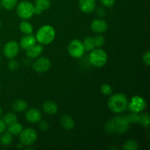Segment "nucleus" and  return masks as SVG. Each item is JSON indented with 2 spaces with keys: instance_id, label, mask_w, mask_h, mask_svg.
<instances>
[{
  "instance_id": "nucleus-1",
  "label": "nucleus",
  "mask_w": 150,
  "mask_h": 150,
  "mask_svg": "<svg viewBox=\"0 0 150 150\" xmlns=\"http://www.w3.org/2000/svg\"><path fill=\"white\" fill-rule=\"evenodd\" d=\"M129 125L130 123L126 117L117 116L107 122L105 125V130L107 133L109 134L114 133L122 134L128 130Z\"/></svg>"
},
{
  "instance_id": "nucleus-2",
  "label": "nucleus",
  "mask_w": 150,
  "mask_h": 150,
  "mask_svg": "<svg viewBox=\"0 0 150 150\" xmlns=\"http://www.w3.org/2000/svg\"><path fill=\"white\" fill-rule=\"evenodd\" d=\"M128 100L125 95L116 93L111 95L108 100V106L112 112L120 114L127 109Z\"/></svg>"
},
{
  "instance_id": "nucleus-3",
  "label": "nucleus",
  "mask_w": 150,
  "mask_h": 150,
  "mask_svg": "<svg viewBox=\"0 0 150 150\" xmlns=\"http://www.w3.org/2000/svg\"><path fill=\"white\" fill-rule=\"evenodd\" d=\"M55 29L51 25H44L37 32L36 40L42 45H48L55 39Z\"/></svg>"
},
{
  "instance_id": "nucleus-4",
  "label": "nucleus",
  "mask_w": 150,
  "mask_h": 150,
  "mask_svg": "<svg viewBox=\"0 0 150 150\" xmlns=\"http://www.w3.org/2000/svg\"><path fill=\"white\" fill-rule=\"evenodd\" d=\"M89 62L96 67H101L105 65L108 60V55L104 50L97 48L91 51L89 54Z\"/></svg>"
},
{
  "instance_id": "nucleus-5",
  "label": "nucleus",
  "mask_w": 150,
  "mask_h": 150,
  "mask_svg": "<svg viewBox=\"0 0 150 150\" xmlns=\"http://www.w3.org/2000/svg\"><path fill=\"white\" fill-rule=\"evenodd\" d=\"M16 12L19 18L24 20L31 18L35 14L34 5L29 1H22L16 7Z\"/></svg>"
},
{
  "instance_id": "nucleus-6",
  "label": "nucleus",
  "mask_w": 150,
  "mask_h": 150,
  "mask_svg": "<svg viewBox=\"0 0 150 150\" xmlns=\"http://www.w3.org/2000/svg\"><path fill=\"white\" fill-rule=\"evenodd\" d=\"M67 51L69 54L75 59L81 58L85 52L83 42L77 39L70 41L67 46Z\"/></svg>"
},
{
  "instance_id": "nucleus-7",
  "label": "nucleus",
  "mask_w": 150,
  "mask_h": 150,
  "mask_svg": "<svg viewBox=\"0 0 150 150\" xmlns=\"http://www.w3.org/2000/svg\"><path fill=\"white\" fill-rule=\"evenodd\" d=\"M20 142L25 146H31L38 139V133L33 128H26L20 133Z\"/></svg>"
},
{
  "instance_id": "nucleus-8",
  "label": "nucleus",
  "mask_w": 150,
  "mask_h": 150,
  "mask_svg": "<svg viewBox=\"0 0 150 150\" xmlns=\"http://www.w3.org/2000/svg\"><path fill=\"white\" fill-rule=\"evenodd\" d=\"M146 100L144 99L142 97L136 95V96L133 97L130 100V103H128L129 110L133 113H139L142 112L146 108Z\"/></svg>"
},
{
  "instance_id": "nucleus-9",
  "label": "nucleus",
  "mask_w": 150,
  "mask_h": 150,
  "mask_svg": "<svg viewBox=\"0 0 150 150\" xmlns=\"http://www.w3.org/2000/svg\"><path fill=\"white\" fill-rule=\"evenodd\" d=\"M19 52V44L16 41H9L4 45L3 48V53L6 58L14 59Z\"/></svg>"
},
{
  "instance_id": "nucleus-10",
  "label": "nucleus",
  "mask_w": 150,
  "mask_h": 150,
  "mask_svg": "<svg viewBox=\"0 0 150 150\" xmlns=\"http://www.w3.org/2000/svg\"><path fill=\"white\" fill-rule=\"evenodd\" d=\"M51 65V61L46 57H40L33 64V69L37 73H42L48 71Z\"/></svg>"
},
{
  "instance_id": "nucleus-11",
  "label": "nucleus",
  "mask_w": 150,
  "mask_h": 150,
  "mask_svg": "<svg viewBox=\"0 0 150 150\" xmlns=\"http://www.w3.org/2000/svg\"><path fill=\"white\" fill-rule=\"evenodd\" d=\"M79 5L83 13H91L95 10L96 0H79Z\"/></svg>"
},
{
  "instance_id": "nucleus-12",
  "label": "nucleus",
  "mask_w": 150,
  "mask_h": 150,
  "mask_svg": "<svg viewBox=\"0 0 150 150\" xmlns=\"http://www.w3.org/2000/svg\"><path fill=\"white\" fill-rule=\"evenodd\" d=\"M26 120L30 123H38L39 122L42 118L41 112L38 109L35 108H30L28 110L25 114Z\"/></svg>"
},
{
  "instance_id": "nucleus-13",
  "label": "nucleus",
  "mask_w": 150,
  "mask_h": 150,
  "mask_svg": "<svg viewBox=\"0 0 150 150\" xmlns=\"http://www.w3.org/2000/svg\"><path fill=\"white\" fill-rule=\"evenodd\" d=\"M91 29L95 33H103L108 29V24L103 19H95L91 23Z\"/></svg>"
},
{
  "instance_id": "nucleus-14",
  "label": "nucleus",
  "mask_w": 150,
  "mask_h": 150,
  "mask_svg": "<svg viewBox=\"0 0 150 150\" xmlns=\"http://www.w3.org/2000/svg\"><path fill=\"white\" fill-rule=\"evenodd\" d=\"M36 38L34 35H32V34L30 35H26V36L23 37V38L21 39L20 43H19V46L23 50H27L28 48H31L32 46H33L34 45L36 44Z\"/></svg>"
},
{
  "instance_id": "nucleus-15",
  "label": "nucleus",
  "mask_w": 150,
  "mask_h": 150,
  "mask_svg": "<svg viewBox=\"0 0 150 150\" xmlns=\"http://www.w3.org/2000/svg\"><path fill=\"white\" fill-rule=\"evenodd\" d=\"M50 6H51L50 0H35V5H34L35 14H41L43 11L48 10Z\"/></svg>"
},
{
  "instance_id": "nucleus-16",
  "label": "nucleus",
  "mask_w": 150,
  "mask_h": 150,
  "mask_svg": "<svg viewBox=\"0 0 150 150\" xmlns=\"http://www.w3.org/2000/svg\"><path fill=\"white\" fill-rule=\"evenodd\" d=\"M60 124L62 127L67 130H73L75 127V122L71 117L67 114H64L60 118Z\"/></svg>"
},
{
  "instance_id": "nucleus-17",
  "label": "nucleus",
  "mask_w": 150,
  "mask_h": 150,
  "mask_svg": "<svg viewBox=\"0 0 150 150\" xmlns=\"http://www.w3.org/2000/svg\"><path fill=\"white\" fill-rule=\"evenodd\" d=\"M26 55L28 57L32 59L37 58V57H39L41 54H42V51H43V47L41 45H34L33 46H32L31 48H28L27 50H26Z\"/></svg>"
},
{
  "instance_id": "nucleus-18",
  "label": "nucleus",
  "mask_w": 150,
  "mask_h": 150,
  "mask_svg": "<svg viewBox=\"0 0 150 150\" xmlns=\"http://www.w3.org/2000/svg\"><path fill=\"white\" fill-rule=\"evenodd\" d=\"M42 109L48 115H54L58 111V105L54 101L48 100L43 103Z\"/></svg>"
},
{
  "instance_id": "nucleus-19",
  "label": "nucleus",
  "mask_w": 150,
  "mask_h": 150,
  "mask_svg": "<svg viewBox=\"0 0 150 150\" xmlns=\"http://www.w3.org/2000/svg\"><path fill=\"white\" fill-rule=\"evenodd\" d=\"M13 109L17 112H22V111H26L28 107V104L26 101L23 100H17L13 103Z\"/></svg>"
},
{
  "instance_id": "nucleus-20",
  "label": "nucleus",
  "mask_w": 150,
  "mask_h": 150,
  "mask_svg": "<svg viewBox=\"0 0 150 150\" xmlns=\"http://www.w3.org/2000/svg\"><path fill=\"white\" fill-rule=\"evenodd\" d=\"M19 29H20L21 32L25 35H30L33 32L32 25L29 22L26 21L21 22V23L19 24Z\"/></svg>"
},
{
  "instance_id": "nucleus-21",
  "label": "nucleus",
  "mask_w": 150,
  "mask_h": 150,
  "mask_svg": "<svg viewBox=\"0 0 150 150\" xmlns=\"http://www.w3.org/2000/svg\"><path fill=\"white\" fill-rule=\"evenodd\" d=\"M13 142V135L9 132L1 133V136L0 137V144L3 146H8Z\"/></svg>"
},
{
  "instance_id": "nucleus-22",
  "label": "nucleus",
  "mask_w": 150,
  "mask_h": 150,
  "mask_svg": "<svg viewBox=\"0 0 150 150\" xmlns=\"http://www.w3.org/2000/svg\"><path fill=\"white\" fill-rule=\"evenodd\" d=\"M17 117H16V115L15 114H13V113H7V114H6L4 116V117H3V121H4V122L5 123L6 126H10L11 125H13L15 124V123L17 122Z\"/></svg>"
},
{
  "instance_id": "nucleus-23",
  "label": "nucleus",
  "mask_w": 150,
  "mask_h": 150,
  "mask_svg": "<svg viewBox=\"0 0 150 150\" xmlns=\"http://www.w3.org/2000/svg\"><path fill=\"white\" fill-rule=\"evenodd\" d=\"M83 47H84L85 51H91L95 48V42H94V38L92 37H86L83 40Z\"/></svg>"
},
{
  "instance_id": "nucleus-24",
  "label": "nucleus",
  "mask_w": 150,
  "mask_h": 150,
  "mask_svg": "<svg viewBox=\"0 0 150 150\" xmlns=\"http://www.w3.org/2000/svg\"><path fill=\"white\" fill-rule=\"evenodd\" d=\"M22 130H23V126L20 123L16 122L15 124L8 126L9 133H11L12 135H15V136H17V135L20 134Z\"/></svg>"
},
{
  "instance_id": "nucleus-25",
  "label": "nucleus",
  "mask_w": 150,
  "mask_h": 150,
  "mask_svg": "<svg viewBox=\"0 0 150 150\" xmlns=\"http://www.w3.org/2000/svg\"><path fill=\"white\" fill-rule=\"evenodd\" d=\"M1 4L5 10H11L16 7L18 0H0Z\"/></svg>"
},
{
  "instance_id": "nucleus-26",
  "label": "nucleus",
  "mask_w": 150,
  "mask_h": 150,
  "mask_svg": "<svg viewBox=\"0 0 150 150\" xmlns=\"http://www.w3.org/2000/svg\"><path fill=\"white\" fill-rule=\"evenodd\" d=\"M139 122L144 127L146 128H149V123H150V119L149 115L148 113H144L141 115H139Z\"/></svg>"
},
{
  "instance_id": "nucleus-27",
  "label": "nucleus",
  "mask_w": 150,
  "mask_h": 150,
  "mask_svg": "<svg viewBox=\"0 0 150 150\" xmlns=\"http://www.w3.org/2000/svg\"><path fill=\"white\" fill-rule=\"evenodd\" d=\"M139 148V144L134 140H129L123 145V149L125 150H136Z\"/></svg>"
},
{
  "instance_id": "nucleus-28",
  "label": "nucleus",
  "mask_w": 150,
  "mask_h": 150,
  "mask_svg": "<svg viewBox=\"0 0 150 150\" xmlns=\"http://www.w3.org/2000/svg\"><path fill=\"white\" fill-rule=\"evenodd\" d=\"M100 90H101V92L105 95H111L113 92L112 87H111V85H109L108 83L103 84L100 88Z\"/></svg>"
},
{
  "instance_id": "nucleus-29",
  "label": "nucleus",
  "mask_w": 150,
  "mask_h": 150,
  "mask_svg": "<svg viewBox=\"0 0 150 150\" xmlns=\"http://www.w3.org/2000/svg\"><path fill=\"white\" fill-rule=\"evenodd\" d=\"M126 118L128 120L129 123H138L139 120V115L137 113H133L126 116Z\"/></svg>"
},
{
  "instance_id": "nucleus-30",
  "label": "nucleus",
  "mask_w": 150,
  "mask_h": 150,
  "mask_svg": "<svg viewBox=\"0 0 150 150\" xmlns=\"http://www.w3.org/2000/svg\"><path fill=\"white\" fill-rule=\"evenodd\" d=\"M94 42H95V45L98 48H100L104 45L105 42V39L102 35H98L95 38H94Z\"/></svg>"
},
{
  "instance_id": "nucleus-31",
  "label": "nucleus",
  "mask_w": 150,
  "mask_h": 150,
  "mask_svg": "<svg viewBox=\"0 0 150 150\" xmlns=\"http://www.w3.org/2000/svg\"><path fill=\"white\" fill-rule=\"evenodd\" d=\"M18 63L17 61L14 60L13 59H12L11 61L8 63V68L9 70H12V71H15V70H18Z\"/></svg>"
},
{
  "instance_id": "nucleus-32",
  "label": "nucleus",
  "mask_w": 150,
  "mask_h": 150,
  "mask_svg": "<svg viewBox=\"0 0 150 150\" xmlns=\"http://www.w3.org/2000/svg\"><path fill=\"white\" fill-rule=\"evenodd\" d=\"M101 4L106 7H111L115 4L116 0H100Z\"/></svg>"
},
{
  "instance_id": "nucleus-33",
  "label": "nucleus",
  "mask_w": 150,
  "mask_h": 150,
  "mask_svg": "<svg viewBox=\"0 0 150 150\" xmlns=\"http://www.w3.org/2000/svg\"><path fill=\"white\" fill-rule=\"evenodd\" d=\"M143 62L147 66L150 65V52L149 51H146L143 55Z\"/></svg>"
},
{
  "instance_id": "nucleus-34",
  "label": "nucleus",
  "mask_w": 150,
  "mask_h": 150,
  "mask_svg": "<svg viewBox=\"0 0 150 150\" xmlns=\"http://www.w3.org/2000/svg\"><path fill=\"white\" fill-rule=\"evenodd\" d=\"M39 127L41 130L42 131H46V130H48L49 128V125H48V123L45 121H40L39 122Z\"/></svg>"
},
{
  "instance_id": "nucleus-35",
  "label": "nucleus",
  "mask_w": 150,
  "mask_h": 150,
  "mask_svg": "<svg viewBox=\"0 0 150 150\" xmlns=\"http://www.w3.org/2000/svg\"><path fill=\"white\" fill-rule=\"evenodd\" d=\"M6 130V125L2 120H0V134L4 133Z\"/></svg>"
},
{
  "instance_id": "nucleus-36",
  "label": "nucleus",
  "mask_w": 150,
  "mask_h": 150,
  "mask_svg": "<svg viewBox=\"0 0 150 150\" xmlns=\"http://www.w3.org/2000/svg\"><path fill=\"white\" fill-rule=\"evenodd\" d=\"M1 113H2V110H1V107H0V116L1 115Z\"/></svg>"
},
{
  "instance_id": "nucleus-37",
  "label": "nucleus",
  "mask_w": 150,
  "mask_h": 150,
  "mask_svg": "<svg viewBox=\"0 0 150 150\" xmlns=\"http://www.w3.org/2000/svg\"><path fill=\"white\" fill-rule=\"evenodd\" d=\"M1 21H0V29H1Z\"/></svg>"
},
{
  "instance_id": "nucleus-38",
  "label": "nucleus",
  "mask_w": 150,
  "mask_h": 150,
  "mask_svg": "<svg viewBox=\"0 0 150 150\" xmlns=\"http://www.w3.org/2000/svg\"><path fill=\"white\" fill-rule=\"evenodd\" d=\"M1 1H0V9H1Z\"/></svg>"
},
{
  "instance_id": "nucleus-39",
  "label": "nucleus",
  "mask_w": 150,
  "mask_h": 150,
  "mask_svg": "<svg viewBox=\"0 0 150 150\" xmlns=\"http://www.w3.org/2000/svg\"><path fill=\"white\" fill-rule=\"evenodd\" d=\"M0 62H1V57H0Z\"/></svg>"
},
{
  "instance_id": "nucleus-40",
  "label": "nucleus",
  "mask_w": 150,
  "mask_h": 150,
  "mask_svg": "<svg viewBox=\"0 0 150 150\" xmlns=\"http://www.w3.org/2000/svg\"><path fill=\"white\" fill-rule=\"evenodd\" d=\"M0 88H1V85H0Z\"/></svg>"
}]
</instances>
